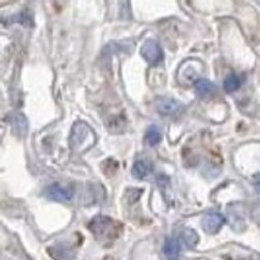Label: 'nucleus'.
I'll return each mask as SVG.
<instances>
[{"label": "nucleus", "instance_id": "f257e3e1", "mask_svg": "<svg viewBox=\"0 0 260 260\" xmlns=\"http://www.w3.org/2000/svg\"><path fill=\"white\" fill-rule=\"evenodd\" d=\"M90 231L96 236V239L100 241L106 243L111 242L116 239L121 231V225L112 218L107 216H98L90 222L89 224Z\"/></svg>", "mask_w": 260, "mask_h": 260}, {"label": "nucleus", "instance_id": "f03ea898", "mask_svg": "<svg viewBox=\"0 0 260 260\" xmlns=\"http://www.w3.org/2000/svg\"><path fill=\"white\" fill-rule=\"evenodd\" d=\"M141 55L150 65H157L163 60V49L155 40H146L141 47Z\"/></svg>", "mask_w": 260, "mask_h": 260}, {"label": "nucleus", "instance_id": "7ed1b4c3", "mask_svg": "<svg viewBox=\"0 0 260 260\" xmlns=\"http://www.w3.org/2000/svg\"><path fill=\"white\" fill-rule=\"evenodd\" d=\"M225 218L218 212H209L202 218V228L208 234H216L224 225Z\"/></svg>", "mask_w": 260, "mask_h": 260}, {"label": "nucleus", "instance_id": "20e7f679", "mask_svg": "<svg viewBox=\"0 0 260 260\" xmlns=\"http://www.w3.org/2000/svg\"><path fill=\"white\" fill-rule=\"evenodd\" d=\"M156 105H157L158 112L166 116L178 115L182 111V105L174 99L162 98L158 100Z\"/></svg>", "mask_w": 260, "mask_h": 260}, {"label": "nucleus", "instance_id": "39448f33", "mask_svg": "<svg viewBox=\"0 0 260 260\" xmlns=\"http://www.w3.org/2000/svg\"><path fill=\"white\" fill-rule=\"evenodd\" d=\"M45 196L51 201L55 202H69L72 198L71 191L59 183H53L48 186L45 191Z\"/></svg>", "mask_w": 260, "mask_h": 260}, {"label": "nucleus", "instance_id": "423d86ee", "mask_svg": "<svg viewBox=\"0 0 260 260\" xmlns=\"http://www.w3.org/2000/svg\"><path fill=\"white\" fill-rule=\"evenodd\" d=\"M90 129L88 125L84 124V122H77L72 127V133H71V146L72 148L77 149L79 146H82V143L85 142V139L88 138L90 135Z\"/></svg>", "mask_w": 260, "mask_h": 260}, {"label": "nucleus", "instance_id": "0eeeda50", "mask_svg": "<svg viewBox=\"0 0 260 260\" xmlns=\"http://www.w3.org/2000/svg\"><path fill=\"white\" fill-rule=\"evenodd\" d=\"M194 88H196L197 94H198L199 98L202 99L211 98V96L215 95L216 91H217L216 85L213 84L212 82H210L205 78L198 79V81L194 83Z\"/></svg>", "mask_w": 260, "mask_h": 260}, {"label": "nucleus", "instance_id": "6e6552de", "mask_svg": "<svg viewBox=\"0 0 260 260\" xmlns=\"http://www.w3.org/2000/svg\"><path fill=\"white\" fill-rule=\"evenodd\" d=\"M48 252L55 260H70L73 256L72 248L66 243H59V245L53 246L48 249Z\"/></svg>", "mask_w": 260, "mask_h": 260}, {"label": "nucleus", "instance_id": "1a4fd4ad", "mask_svg": "<svg viewBox=\"0 0 260 260\" xmlns=\"http://www.w3.org/2000/svg\"><path fill=\"white\" fill-rule=\"evenodd\" d=\"M163 253L168 260H176L180 255V243L175 239H167L163 245Z\"/></svg>", "mask_w": 260, "mask_h": 260}, {"label": "nucleus", "instance_id": "9d476101", "mask_svg": "<svg viewBox=\"0 0 260 260\" xmlns=\"http://www.w3.org/2000/svg\"><path fill=\"white\" fill-rule=\"evenodd\" d=\"M161 139H162V135H161V131H159V128L157 127V126L152 125V126H150L148 129H146L145 141L148 145L156 146L159 142H161Z\"/></svg>", "mask_w": 260, "mask_h": 260}, {"label": "nucleus", "instance_id": "9b49d317", "mask_svg": "<svg viewBox=\"0 0 260 260\" xmlns=\"http://www.w3.org/2000/svg\"><path fill=\"white\" fill-rule=\"evenodd\" d=\"M10 122H11L13 131L17 135L19 133L24 135L26 132V119L22 114H13L10 119Z\"/></svg>", "mask_w": 260, "mask_h": 260}, {"label": "nucleus", "instance_id": "f8f14e48", "mask_svg": "<svg viewBox=\"0 0 260 260\" xmlns=\"http://www.w3.org/2000/svg\"><path fill=\"white\" fill-rule=\"evenodd\" d=\"M131 173H132L133 178L142 180L148 176L149 166L146 165V162H144V161H137V162H135V165L132 166Z\"/></svg>", "mask_w": 260, "mask_h": 260}, {"label": "nucleus", "instance_id": "ddd939ff", "mask_svg": "<svg viewBox=\"0 0 260 260\" xmlns=\"http://www.w3.org/2000/svg\"><path fill=\"white\" fill-rule=\"evenodd\" d=\"M181 240L183 245L188 248H193L198 243V234L191 228H186L185 231L181 233Z\"/></svg>", "mask_w": 260, "mask_h": 260}, {"label": "nucleus", "instance_id": "4468645a", "mask_svg": "<svg viewBox=\"0 0 260 260\" xmlns=\"http://www.w3.org/2000/svg\"><path fill=\"white\" fill-rule=\"evenodd\" d=\"M241 86V81L235 73H232L224 81V90L226 92H234Z\"/></svg>", "mask_w": 260, "mask_h": 260}, {"label": "nucleus", "instance_id": "2eb2a0df", "mask_svg": "<svg viewBox=\"0 0 260 260\" xmlns=\"http://www.w3.org/2000/svg\"><path fill=\"white\" fill-rule=\"evenodd\" d=\"M253 180H254V186H255V189L256 192L260 193V173H256L253 176Z\"/></svg>", "mask_w": 260, "mask_h": 260}]
</instances>
